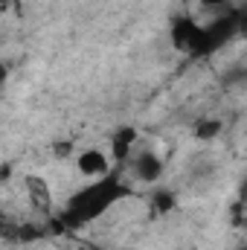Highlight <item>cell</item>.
Here are the masks:
<instances>
[{"label": "cell", "instance_id": "cell-8", "mask_svg": "<svg viewBox=\"0 0 247 250\" xmlns=\"http://www.w3.org/2000/svg\"><path fill=\"white\" fill-rule=\"evenodd\" d=\"M212 134H218V123H201L198 137H212Z\"/></svg>", "mask_w": 247, "mask_h": 250}, {"label": "cell", "instance_id": "cell-1", "mask_svg": "<svg viewBox=\"0 0 247 250\" xmlns=\"http://www.w3.org/2000/svg\"><path fill=\"white\" fill-rule=\"evenodd\" d=\"M128 195V187L117 175H105V178H93V184L79 189L70 201H67V224H87L96 221L99 215H105L117 201H123Z\"/></svg>", "mask_w": 247, "mask_h": 250}, {"label": "cell", "instance_id": "cell-11", "mask_svg": "<svg viewBox=\"0 0 247 250\" xmlns=\"http://www.w3.org/2000/svg\"><path fill=\"white\" fill-rule=\"evenodd\" d=\"M239 250H247V245H245V248H239Z\"/></svg>", "mask_w": 247, "mask_h": 250}, {"label": "cell", "instance_id": "cell-9", "mask_svg": "<svg viewBox=\"0 0 247 250\" xmlns=\"http://www.w3.org/2000/svg\"><path fill=\"white\" fill-rule=\"evenodd\" d=\"M239 35H242V38H247V15H242V18H239Z\"/></svg>", "mask_w": 247, "mask_h": 250}, {"label": "cell", "instance_id": "cell-2", "mask_svg": "<svg viewBox=\"0 0 247 250\" xmlns=\"http://www.w3.org/2000/svg\"><path fill=\"white\" fill-rule=\"evenodd\" d=\"M239 18H242V15H221V18L209 21V23L204 26L201 47H198V56H195V59L212 56V53H218L227 41H233V38L239 35Z\"/></svg>", "mask_w": 247, "mask_h": 250}, {"label": "cell", "instance_id": "cell-5", "mask_svg": "<svg viewBox=\"0 0 247 250\" xmlns=\"http://www.w3.org/2000/svg\"><path fill=\"white\" fill-rule=\"evenodd\" d=\"M160 172H163V160H160L154 151H140V154L134 157V175H137L140 181L154 184V181L160 178Z\"/></svg>", "mask_w": 247, "mask_h": 250}, {"label": "cell", "instance_id": "cell-10", "mask_svg": "<svg viewBox=\"0 0 247 250\" xmlns=\"http://www.w3.org/2000/svg\"><path fill=\"white\" fill-rule=\"evenodd\" d=\"M201 3H206V6H221V3H227V0H201Z\"/></svg>", "mask_w": 247, "mask_h": 250}, {"label": "cell", "instance_id": "cell-3", "mask_svg": "<svg viewBox=\"0 0 247 250\" xmlns=\"http://www.w3.org/2000/svg\"><path fill=\"white\" fill-rule=\"evenodd\" d=\"M201 35H204V26L195 23L192 18H178L172 23V44L175 50H181L186 56H198V47H201Z\"/></svg>", "mask_w": 247, "mask_h": 250}, {"label": "cell", "instance_id": "cell-7", "mask_svg": "<svg viewBox=\"0 0 247 250\" xmlns=\"http://www.w3.org/2000/svg\"><path fill=\"white\" fill-rule=\"evenodd\" d=\"M134 143H137V131L134 128L117 131V137H114V157L117 160H128L131 151H134Z\"/></svg>", "mask_w": 247, "mask_h": 250}, {"label": "cell", "instance_id": "cell-6", "mask_svg": "<svg viewBox=\"0 0 247 250\" xmlns=\"http://www.w3.org/2000/svg\"><path fill=\"white\" fill-rule=\"evenodd\" d=\"M23 187L29 192V201L38 207V209H47L50 207V184L44 181V178H35V175H29V178H23Z\"/></svg>", "mask_w": 247, "mask_h": 250}, {"label": "cell", "instance_id": "cell-4", "mask_svg": "<svg viewBox=\"0 0 247 250\" xmlns=\"http://www.w3.org/2000/svg\"><path fill=\"white\" fill-rule=\"evenodd\" d=\"M108 157L99 151V148H84L79 157H76V169L82 172V175H87V178H105V175H111L108 172Z\"/></svg>", "mask_w": 247, "mask_h": 250}]
</instances>
